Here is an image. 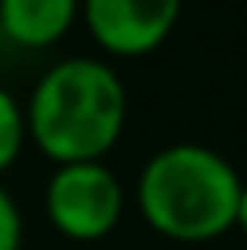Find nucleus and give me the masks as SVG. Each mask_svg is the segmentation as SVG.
<instances>
[{
  "label": "nucleus",
  "instance_id": "nucleus-1",
  "mask_svg": "<svg viewBox=\"0 0 247 250\" xmlns=\"http://www.w3.org/2000/svg\"><path fill=\"white\" fill-rule=\"evenodd\" d=\"M127 87L113 65L98 58H62L33 87L25 131L44 156L58 163L102 160L124 134Z\"/></svg>",
  "mask_w": 247,
  "mask_h": 250
},
{
  "label": "nucleus",
  "instance_id": "nucleus-2",
  "mask_svg": "<svg viewBox=\"0 0 247 250\" xmlns=\"http://www.w3.org/2000/svg\"><path fill=\"white\" fill-rule=\"evenodd\" d=\"M244 178L222 152L197 142L160 149L138 174V210L157 232L182 243L215 239L236 225Z\"/></svg>",
  "mask_w": 247,
  "mask_h": 250
},
{
  "label": "nucleus",
  "instance_id": "nucleus-3",
  "mask_svg": "<svg viewBox=\"0 0 247 250\" xmlns=\"http://www.w3.org/2000/svg\"><path fill=\"white\" fill-rule=\"evenodd\" d=\"M44 210L62 236L102 239L120 225L124 185L102 160L58 163L44 192Z\"/></svg>",
  "mask_w": 247,
  "mask_h": 250
},
{
  "label": "nucleus",
  "instance_id": "nucleus-4",
  "mask_svg": "<svg viewBox=\"0 0 247 250\" xmlns=\"http://www.w3.org/2000/svg\"><path fill=\"white\" fill-rule=\"evenodd\" d=\"M80 15L109 55L135 58L157 51L171 37L182 0H80Z\"/></svg>",
  "mask_w": 247,
  "mask_h": 250
},
{
  "label": "nucleus",
  "instance_id": "nucleus-5",
  "mask_svg": "<svg viewBox=\"0 0 247 250\" xmlns=\"http://www.w3.org/2000/svg\"><path fill=\"white\" fill-rule=\"evenodd\" d=\"M80 0H0V25L22 47H47L69 33Z\"/></svg>",
  "mask_w": 247,
  "mask_h": 250
},
{
  "label": "nucleus",
  "instance_id": "nucleus-6",
  "mask_svg": "<svg viewBox=\"0 0 247 250\" xmlns=\"http://www.w3.org/2000/svg\"><path fill=\"white\" fill-rule=\"evenodd\" d=\"M25 109L15 102L11 91L0 87V174L19 160L22 142H25Z\"/></svg>",
  "mask_w": 247,
  "mask_h": 250
},
{
  "label": "nucleus",
  "instance_id": "nucleus-7",
  "mask_svg": "<svg viewBox=\"0 0 247 250\" xmlns=\"http://www.w3.org/2000/svg\"><path fill=\"white\" fill-rule=\"evenodd\" d=\"M22 243V214L19 203L11 200L4 185H0V250H19Z\"/></svg>",
  "mask_w": 247,
  "mask_h": 250
},
{
  "label": "nucleus",
  "instance_id": "nucleus-8",
  "mask_svg": "<svg viewBox=\"0 0 247 250\" xmlns=\"http://www.w3.org/2000/svg\"><path fill=\"white\" fill-rule=\"evenodd\" d=\"M236 225L244 229V236H247V182L240 188V203H236Z\"/></svg>",
  "mask_w": 247,
  "mask_h": 250
}]
</instances>
